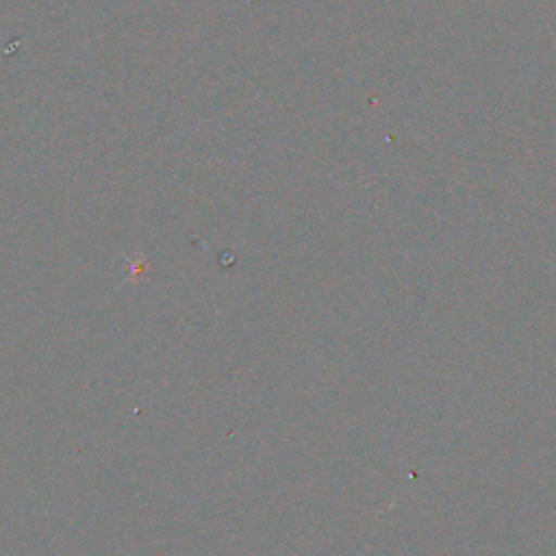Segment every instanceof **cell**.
<instances>
[]
</instances>
